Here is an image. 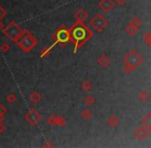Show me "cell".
<instances>
[{
	"label": "cell",
	"mask_w": 151,
	"mask_h": 148,
	"mask_svg": "<svg viewBox=\"0 0 151 148\" xmlns=\"http://www.w3.org/2000/svg\"><path fill=\"white\" fill-rule=\"evenodd\" d=\"M4 24H3V22H2L1 20H0V31H2V30H4Z\"/></svg>",
	"instance_id": "e0dca14e"
},
{
	"label": "cell",
	"mask_w": 151,
	"mask_h": 148,
	"mask_svg": "<svg viewBox=\"0 0 151 148\" xmlns=\"http://www.w3.org/2000/svg\"><path fill=\"white\" fill-rule=\"evenodd\" d=\"M86 14L83 11L82 9H79L77 12L75 14V18L77 19V20H79V21H82V20H84L86 19Z\"/></svg>",
	"instance_id": "52a82bcc"
},
{
	"label": "cell",
	"mask_w": 151,
	"mask_h": 148,
	"mask_svg": "<svg viewBox=\"0 0 151 148\" xmlns=\"http://www.w3.org/2000/svg\"><path fill=\"white\" fill-rule=\"evenodd\" d=\"M9 50H10L9 44L6 43V42H4V43H2L1 45H0V50H2L3 52H7Z\"/></svg>",
	"instance_id": "ba28073f"
},
{
	"label": "cell",
	"mask_w": 151,
	"mask_h": 148,
	"mask_svg": "<svg viewBox=\"0 0 151 148\" xmlns=\"http://www.w3.org/2000/svg\"><path fill=\"white\" fill-rule=\"evenodd\" d=\"M69 39V33L66 29H60L57 32V40L59 42H66Z\"/></svg>",
	"instance_id": "277c9868"
},
{
	"label": "cell",
	"mask_w": 151,
	"mask_h": 148,
	"mask_svg": "<svg viewBox=\"0 0 151 148\" xmlns=\"http://www.w3.org/2000/svg\"><path fill=\"white\" fill-rule=\"evenodd\" d=\"M3 33L9 40L18 42V40L24 35L25 32L20 28V26L17 23L12 22L6 26V28H4Z\"/></svg>",
	"instance_id": "6da1fadb"
},
{
	"label": "cell",
	"mask_w": 151,
	"mask_h": 148,
	"mask_svg": "<svg viewBox=\"0 0 151 148\" xmlns=\"http://www.w3.org/2000/svg\"><path fill=\"white\" fill-rule=\"evenodd\" d=\"M5 17H6V10L4 9L1 5H0V20L2 21Z\"/></svg>",
	"instance_id": "4fadbf2b"
},
{
	"label": "cell",
	"mask_w": 151,
	"mask_h": 148,
	"mask_svg": "<svg viewBox=\"0 0 151 148\" xmlns=\"http://www.w3.org/2000/svg\"><path fill=\"white\" fill-rule=\"evenodd\" d=\"M5 130H6V126L3 124V122H0V134H1V133H4Z\"/></svg>",
	"instance_id": "9a60e30c"
},
{
	"label": "cell",
	"mask_w": 151,
	"mask_h": 148,
	"mask_svg": "<svg viewBox=\"0 0 151 148\" xmlns=\"http://www.w3.org/2000/svg\"><path fill=\"white\" fill-rule=\"evenodd\" d=\"M2 120H3V116L0 115V122H2Z\"/></svg>",
	"instance_id": "d6986e66"
},
{
	"label": "cell",
	"mask_w": 151,
	"mask_h": 148,
	"mask_svg": "<svg viewBox=\"0 0 151 148\" xmlns=\"http://www.w3.org/2000/svg\"><path fill=\"white\" fill-rule=\"evenodd\" d=\"M50 48H52V47H48V48L47 47H44V48H42V50H40V56H41L42 58H43V57H46L50 52Z\"/></svg>",
	"instance_id": "9c48e42d"
},
{
	"label": "cell",
	"mask_w": 151,
	"mask_h": 148,
	"mask_svg": "<svg viewBox=\"0 0 151 148\" xmlns=\"http://www.w3.org/2000/svg\"><path fill=\"white\" fill-rule=\"evenodd\" d=\"M6 112H7V109H6V107L4 106L3 104H0V115L4 117V115L6 114Z\"/></svg>",
	"instance_id": "7c38bea8"
},
{
	"label": "cell",
	"mask_w": 151,
	"mask_h": 148,
	"mask_svg": "<svg viewBox=\"0 0 151 148\" xmlns=\"http://www.w3.org/2000/svg\"><path fill=\"white\" fill-rule=\"evenodd\" d=\"M90 112H88V110H84L83 112H82V116H83L84 118H88L90 117Z\"/></svg>",
	"instance_id": "2e32d148"
},
{
	"label": "cell",
	"mask_w": 151,
	"mask_h": 148,
	"mask_svg": "<svg viewBox=\"0 0 151 148\" xmlns=\"http://www.w3.org/2000/svg\"><path fill=\"white\" fill-rule=\"evenodd\" d=\"M42 119L41 114L36 109H30L26 114H25V120L31 126H36L40 120Z\"/></svg>",
	"instance_id": "3957f363"
},
{
	"label": "cell",
	"mask_w": 151,
	"mask_h": 148,
	"mask_svg": "<svg viewBox=\"0 0 151 148\" xmlns=\"http://www.w3.org/2000/svg\"><path fill=\"white\" fill-rule=\"evenodd\" d=\"M29 99H30V101L32 103H34V104H37V103H39L40 101H41L42 99V96L40 93L36 92V91H34V92H32L30 94V96H29Z\"/></svg>",
	"instance_id": "5b68a950"
},
{
	"label": "cell",
	"mask_w": 151,
	"mask_h": 148,
	"mask_svg": "<svg viewBox=\"0 0 151 148\" xmlns=\"http://www.w3.org/2000/svg\"><path fill=\"white\" fill-rule=\"evenodd\" d=\"M56 124H58V126H64L65 124V119L62 118L61 116L56 115Z\"/></svg>",
	"instance_id": "8fae6325"
},
{
	"label": "cell",
	"mask_w": 151,
	"mask_h": 148,
	"mask_svg": "<svg viewBox=\"0 0 151 148\" xmlns=\"http://www.w3.org/2000/svg\"><path fill=\"white\" fill-rule=\"evenodd\" d=\"M18 45L22 50H24L25 52H30L32 48H34V46L37 44V39L30 34L29 32H26V34H24L20 39L18 40Z\"/></svg>",
	"instance_id": "7a4b0ae2"
},
{
	"label": "cell",
	"mask_w": 151,
	"mask_h": 148,
	"mask_svg": "<svg viewBox=\"0 0 151 148\" xmlns=\"http://www.w3.org/2000/svg\"><path fill=\"white\" fill-rule=\"evenodd\" d=\"M46 121H47V124H50V126H55V124H56V115L50 116Z\"/></svg>",
	"instance_id": "30bf717a"
},
{
	"label": "cell",
	"mask_w": 151,
	"mask_h": 148,
	"mask_svg": "<svg viewBox=\"0 0 151 148\" xmlns=\"http://www.w3.org/2000/svg\"><path fill=\"white\" fill-rule=\"evenodd\" d=\"M6 101H7L9 104H14V102L17 101V97L14 93H9V94L6 96Z\"/></svg>",
	"instance_id": "8992f818"
},
{
	"label": "cell",
	"mask_w": 151,
	"mask_h": 148,
	"mask_svg": "<svg viewBox=\"0 0 151 148\" xmlns=\"http://www.w3.org/2000/svg\"><path fill=\"white\" fill-rule=\"evenodd\" d=\"M43 146L44 147H52V146H54V145H52V144H50V143H44V144H43Z\"/></svg>",
	"instance_id": "ac0fdd59"
},
{
	"label": "cell",
	"mask_w": 151,
	"mask_h": 148,
	"mask_svg": "<svg viewBox=\"0 0 151 148\" xmlns=\"http://www.w3.org/2000/svg\"><path fill=\"white\" fill-rule=\"evenodd\" d=\"M90 86H91L90 85V82H88V81H84L83 83H82V88H83L86 91H88V88H90Z\"/></svg>",
	"instance_id": "5bb4252c"
}]
</instances>
